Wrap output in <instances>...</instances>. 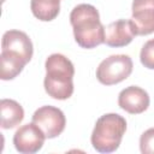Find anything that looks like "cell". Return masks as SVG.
I'll return each mask as SVG.
<instances>
[{
  "label": "cell",
  "mask_w": 154,
  "mask_h": 154,
  "mask_svg": "<svg viewBox=\"0 0 154 154\" xmlns=\"http://www.w3.org/2000/svg\"><path fill=\"white\" fill-rule=\"evenodd\" d=\"M75 41L85 49L105 43V26L100 20L99 11L90 4H79L70 13Z\"/></svg>",
  "instance_id": "1"
},
{
  "label": "cell",
  "mask_w": 154,
  "mask_h": 154,
  "mask_svg": "<svg viewBox=\"0 0 154 154\" xmlns=\"http://www.w3.org/2000/svg\"><path fill=\"white\" fill-rule=\"evenodd\" d=\"M46 76L43 87L48 96L55 100H66L73 94L75 66L64 54L53 53L45 63Z\"/></svg>",
  "instance_id": "2"
},
{
  "label": "cell",
  "mask_w": 154,
  "mask_h": 154,
  "mask_svg": "<svg viewBox=\"0 0 154 154\" xmlns=\"http://www.w3.org/2000/svg\"><path fill=\"white\" fill-rule=\"evenodd\" d=\"M126 131V120L118 113H106L101 116L94 126L90 142L99 153L116 152Z\"/></svg>",
  "instance_id": "3"
},
{
  "label": "cell",
  "mask_w": 154,
  "mask_h": 154,
  "mask_svg": "<svg viewBox=\"0 0 154 154\" xmlns=\"http://www.w3.org/2000/svg\"><path fill=\"white\" fill-rule=\"evenodd\" d=\"M134 69L132 60L126 54H113L103 59L96 69V78L103 85H114L126 79Z\"/></svg>",
  "instance_id": "4"
},
{
  "label": "cell",
  "mask_w": 154,
  "mask_h": 154,
  "mask_svg": "<svg viewBox=\"0 0 154 154\" xmlns=\"http://www.w3.org/2000/svg\"><path fill=\"white\" fill-rule=\"evenodd\" d=\"M32 123H35L43 131L47 138H55L64 131L66 118L60 108L47 105L34 112Z\"/></svg>",
  "instance_id": "5"
},
{
  "label": "cell",
  "mask_w": 154,
  "mask_h": 154,
  "mask_svg": "<svg viewBox=\"0 0 154 154\" xmlns=\"http://www.w3.org/2000/svg\"><path fill=\"white\" fill-rule=\"evenodd\" d=\"M46 138L43 131L31 122L17 129L13 135V144L16 150L22 154H34L43 147Z\"/></svg>",
  "instance_id": "6"
},
{
  "label": "cell",
  "mask_w": 154,
  "mask_h": 154,
  "mask_svg": "<svg viewBox=\"0 0 154 154\" xmlns=\"http://www.w3.org/2000/svg\"><path fill=\"white\" fill-rule=\"evenodd\" d=\"M1 52H7L23 59L26 64L31 60L34 54V47L30 37L20 30H7L2 35Z\"/></svg>",
  "instance_id": "7"
},
{
  "label": "cell",
  "mask_w": 154,
  "mask_h": 154,
  "mask_svg": "<svg viewBox=\"0 0 154 154\" xmlns=\"http://www.w3.org/2000/svg\"><path fill=\"white\" fill-rule=\"evenodd\" d=\"M131 13L136 35L146 36L154 32V0H134Z\"/></svg>",
  "instance_id": "8"
},
{
  "label": "cell",
  "mask_w": 154,
  "mask_h": 154,
  "mask_svg": "<svg viewBox=\"0 0 154 154\" xmlns=\"http://www.w3.org/2000/svg\"><path fill=\"white\" fill-rule=\"evenodd\" d=\"M150 99L148 93L137 85L124 88L118 95L119 107L130 114H141L149 107Z\"/></svg>",
  "instance_id": "9"
},
{
  "label": "cell",
  "mask_w": 154,
  "mask_h": 154,
  "mask_svg": "<svg viewBox=\"0 0 154 154\" xmlns=\"http://www.w3.org/2000/svg\"><path fill=\"white\" fill-rule=\"evenodd\" d=\"M136 36V29L131 19H118L105 28V43L108 47H125Z\"/></svg>",
  "instance_id": "10"
},
{
  "label": "cell",
  "mask_w": 154,
  "mask_h": 154,
  "mask_svg": "<svg viewBox=\"0 0 154 154\" xmlns=\"http://www.w3.org/2000/svg\"><path fill=\"white\" fill-rule=\"evenodd\" d=\"M0 126L2 129H13L24 119V109L19 102L12 99H2L0 101Z\"/></svg>",
  "instance_id": "11"
},
{
  "label": "cell",
  "mask_w": 154,
  "mask_h": 154,
  "mask_svg": "<svg viewBox=\"0 0 154 154\" xmlns=\"http://www.w3.org/2000/svg\"><path fill=\"white\" fill-rule=\"evenodd\" d=\"M30 8L38 20L51 22L60 12V0H31Z\"/></svg>",
  "instance_id": "12"
},
{
  "label": "cell",
  "mask_w": 154,
  "mask_h": 154,
  "mask_svg": "<svg viewBox=\"0 0 154 154\" xmlns=\"http://www.w3.org/2000/svg\"><path fill=\"white\" fill-rule=\"evenodd\" d=\"M0 63V78L2 81H11L16 78L26 65V63L23 59L7 52H1Z\"/></svg>",
  "instance_id": "13"
},
{
  "label": "cell",
  "mask_w": 154,
  "mask_h": 154,
  "mask_svg": "<svg viewBox=\"0 0 154 154\" xmlns=\"http://www.w3.org/2000/svg\"><path fill=\"white\" fill-rule=\"evenodd\" d=\"M140 60L144 67L154 70V38L148 40L143 45L140 53Z\"/></svg>",
  "instance_id": "14"
},
{
  "label": "cell",
  "mask_w": 154,
  "mask_h": 154,
  "mask_svg": "<svg viewBox=\"0 0 154 154\" xmlns=\"http://www.w3.org/2000/svg\"><path fill=\"white\" fill-rule=\"evenodd\" d=\"M140 150L142 154H154V128L146 130L141 135Z\"/></svg>",
  "instance_id": "15"
}]
</instances>
